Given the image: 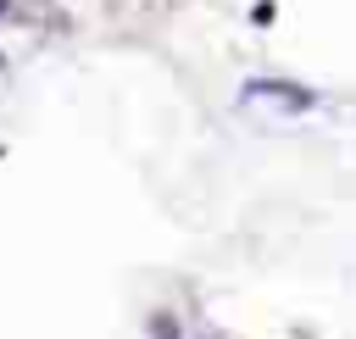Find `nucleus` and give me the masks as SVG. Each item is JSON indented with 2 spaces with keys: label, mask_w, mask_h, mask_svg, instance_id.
<instances>
[{
  "label": "nucleus",
  "mask_w": 356,
  "mask_h": 339,
  "mask_svg": "<svg viewBox=\"0 0 356 339\" xmlns=\"http://www.w3.org/2000/svg\"><path fill=\"white\" fill-rule=\"evenodd\" d=\"M6 6H11V0H0V11H6Z\"/></svg>",
  "instance_id": "nucleus-3"
},
{
  "label": "nucleus",
  "mask_w": 356,
  "mask_h": 339,
  "mask_svg": "<svg viewBox=\"0 0 356 339\" xmlns=\"http://www.w3.org/2000/svg\"><path fill=\"white\" fill-rule=\"evenodd\" d=\"M245 94H250V100H278V106H289V111H306V106H312V89H300V83H278V78H256V83H245Z\"/></svg>",
  "instance_id": "nucleus-1"
},
{
  "label": "nucleus",
  "mask_w": 356,
  "mask_h": 339,
  "mask_svg": "<svg viewBox=\"0 0 356 339\" xmlns=\"http://www.w3.org/2000/svg\"><path fill=\"white\" fill-rule=\"evenodd\" d=\"M150 328H156V339H178V333H172V322H167V317H156V322H150Z\"/></svg>",
  "instance_id": "nucleus-2"
}]
</instances>
